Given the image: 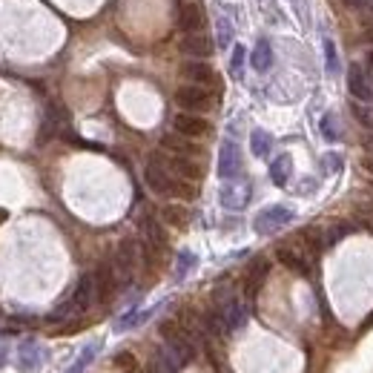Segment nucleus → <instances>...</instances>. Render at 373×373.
I'll list each match as a JSON object with an SVG mask.
<instances>
[{
    "mask_svg": "<svg viewBox=\"0 0 373 373\" xmlns=\"http://www.w3.org/2000/svg\"><path fill=\"white\" fill-rule=\"evenodd\" d=\"M215 43H219L222 49H227L230 46V41H233V23L230 20H224V18H219V23H215Z\"/></svg>",
    "mask_w": 373,
    "mask_h": 373,
    "instance_id": "c85d7f7f",
    "label": "nucleus"
},
{
    "mask_svg": "<svg viewBox=\"0 0 373 373\" xmlns=\"http://www.w3.org/2000/svg\"><path fill=\"white\" fill-rule=\"evenodd\" d=\"M219 201L227 210H244L247 201H250V184H224L219 193Z\"/></svg>",
    "mask_w": 373,
    "mask_h": 373,
    "instance_id": "f3484780",
    "label": "nucleus"
},
{
    "mask_svg": "<svg viewBox=\"0 0 373 373\" xmlns=\"http://www.w3.org/2000/svg\"><path fill=\"white\" fill-rule=\"evenodd\" d=\"M322 135H325V141H339L341 135H339V123H336V115L333 112H327L325 118H322Z\"/></svg>",
    "mask_w": 373,
    "mask_h": 373,
    "instance_id": "473e14b6",
    "label": "nucleus"
},
{
    "mask_svg": "<svg viewBox=\"0 0 373 373\" xmlns=\"http://www.w3.org/2000/svg\"><path fill=\"white\" fill-rule=\"evenodd\" d=\"M161 339L167 341V348L181 359V365L196 359V336L186 330L178 319H167L161 322Z\"/></svg>",
    "mask_w": 373,
    "mask_h": 373,
    "instance_id": "f03ea898",
    "label": "nucleus"
},
{
    "mask_svg": "<svg viewBox=\"0 0 373 373\" xmlns=\"http://www.w3.org/2000/svg\"><path fill=\"white\" fill-rule=\"evenodd\" d=\"M370 186H373V181H370Z\"/></svg>",
    "mask_w": 373,
    "mask_h": 373,
    "instance_id": "37998d69",
    "label": "nucleus"
},
{
    "mask_svg": "<svg viewBox=\"0 0 373 373\" xmlns=\"http://www.w3.org/2000/svg\"><path fill=\"white\" fill-rule=\"evenodd\" d=\"M164 152V149H161ZM164 161L167 167L172 170V175L178 178H186V181H201L204 170H201V161L198 158H186V155H172V152H164Z\"/></svg>",
    "mask_w": 373,
    "mask_h": 373,
    "instance_id": "1a4fd4ad",
    "label": "nucleus"
},
{
    "mask_svg": "<svg viewBox=\"0 0 373 373\" xmlns=\"http://www.w3.org/2000/svg\"><path fill=\"white\" fill-rule=\"evenodd\" d=\"M250 64H253L256 72H267V69L273 67V46H270L264 38L256 43V49H253V55H250Z\"/></svg>",
    "mask_w": 373,
    "mask_h": 373,
    "instance_id": "b1692460",
    "label": "nucleus"
},
{
    "mask_svg": "<svg viewBox=\"0 0 373 373\" xmlns=\"http://www.w3.org/2000/svg\"><path fill=\"white\" fill-rule=\"evenodd\" d=\"M95 285H98V299L101 301H112L118 287H121V278L112 267V262H104L98 270H95Z\"/></svg>",
    "mask_w": 373,
    "mask_h": 373,
    "instance_id": "ddd939ff",
    "label": "nucleus"
},
{
    "mask_svg": "<svg viewBox=\"0 0 373 373\" xmlns=\"http://www.w3.org/2000/svg\"><path fill=\"white\" fill-rule=\"evenodd\" d=\"M362 170L373 175V152H367V155H365V158H362Z\"/></svg>",
    "mask_w": 373,
    "mask_h": 373,
    "instance_id": "4c0bfd02",
    "label": "nucleus"
},
{
    "mask_svg": "<svg viewBox=\"0 0 373 373\" xmlns=\"http://www.w3.org/2000/svg\"><path fill=\"white\" fill-rule=\"evenodd\" d=\"M365 149H367V152H373V135H370V138H365Z\"/></svg>",
    "mask_w": 373,
    "mask_h": 373,
    "instance_id": "a19ab883",
    "label": "nucleus"
},
{
    "mask_svg": "<svg viewBox=\"0 0 373 373\" xmlns=\"http://www.w3.org/2000/svg\"><path fill=\"white\" fill-rule=\"evenodd\" d=\"M161 149L164 152H172V155H186V158H201V147L196 144V138H186L181 133H172V135H164L161 138Z\"/></svg>",
    "mask_w": 373,
    "mask_h": 373,
    "instance_id": "4468645a",
    "label": "nucleus"
},
{
    "mask_svg": "<svg viewBox=\"0 0 373 373\" xmlns=\"http://www.w3.org/2000/svg\"><path fill=\"white\" fill-rule=\"evenodd\" d=\"M201 316H204V333H207V336L222 339V336L230 333L227 319H224V313H222V307H210V310H204Z\"/></svg>",
    "mask_w": 373,
    "mask_h": 373,
    "instance_id": "aec40b11",
    "label": "nucleus"
},
{
    "mask_svg": "<svg viewBox=\"0 0 373 373\" xmlns=\"http://www.w3.org/2000/svg\"><path fill=\"white\" fill-rule=\"evenodd\" d=\"M112 362H115V367H118L121 373H141V367H138V359H135L130 351H121V353L112 359Z\"/></svg>",
    "mask_w": 373,
    "mask_h": 373,
    "instance_id": "cd10ccee",
    "label": "nucleus"
},
{
    "mask_svg": "<svg viewBox=\"0 0 373 373\" xmlns=\"http://www.w3.org/2000/svg\"><path fill=\"white\" fill-rule=\"evenodd\" d=\"M353 118L362 123V127H367V130H373V109H370V104H362V101H353Z\"/></svg>",
    "mask_w": 373,
    "mask_h": 373,
    "instance_id": "c756f323",
    "label": "nucleus"
},
{
    "mask_svg": "<svg viewBox=\"0 0 373 373\" xmlns=\"http://www.w3.org/2000/svg\"><path fill=\"white\" fill-rule=\"evenodd\" d=\"M250 149H253L256 158H267L270 149H273V135L264 133V130H253V135H250Z\"/></svg>",
    "mask_w": 373,
    "mask_h": 373,
    "instance_id": "393cba45",
    "label": "nucleus"
},
{
    "mask_svg": "<svg viewBox=\"0 0 373 373\" xmlns=\"http://www.w3.org/2000/svg\"><path fill=\"white\" fill-rule=\"evenodd\" d=\"M244 57H247L244 46H241V43H238V46H233V57H230V72H233V78H238V81H241V75H244Z\"/></svg>",
    "mask_w": 373,
    "mask_h": 373,
    "instance_id": "2f4dec72",
    "label": "nucleus"
},
{
    "mask_svg": "<svg viewBox=\"0 0 373 373\" xmlns=\"http://www.w3.org/2000/svg\"><path fill=\"white\" fill-rule=\"evenodd\" d=\"M4 362H6V348L0 345V367H4Z\"/></svg>",
    "mask_w": 373,
    "mask_h": 373,
    "instance_id": "ea45409f",
    "label": "nucleus"
},
{
    "mask_svg": "<svg viewBox=\"0 0 373 373\" xmlns=\"http://www.w3.org/2000/svg\"><path fill=\"white\" fill-rule=\"evenodd\" d=\"M161 219H164L170 227H178V230H184L186 224H190L193 212L186 210V207H181V204H167V207L161 210Z\"/></svg>",
    "mask_w": 373,
    "mask_h": 373,
    "instance_id": "5701e85b",
    "label": "nucleus"
},
{
    "mask_svg": "<svg viewBox=\"0 0 373 373\" xmlns=\"http://www.w3.org/2000/svg\"><path fill=\"white\" fill-rule=\"evenodd\" d=\"M267 273H270V262H267V259H253L250 264H247L244 282H241L247 299H256V296H259V290H262V285H264Z\"/></svg>",
    "mask_w": 373,
    "mask_h": 373,
    "instance_id": "6e6552de",
    "label": "nucleus"
},
{
    "mask_svg": "<svg viewBox=\"0 0 373 373\" xmlns=\"http://www.w3.org/2000/svg\"><path fill=\"white\" fill-rule=\"evenodd\" d=\"M345 4L351 9H367V12H373V0H345Z\"/></svg>",
    "mask_w": 373,
    "mask_h": 373,
    "instance_id": "c9c22d12",
    "label": "nucleus"
},
{
    "mask_svg": "<svg viewBox=\"0 0 373 373\" xmlns=\"http://www.w3.org/2000/svg\"><path fill=\"white\" fill-rule=\"evenodd\" d=\"M172 130L186 138H204V135H210V123L198 112H178L172 118Z\"/></svg>",
    "mask_w": 373,
    "mask_h": 373,
    "instance_id": "423d86ee",
    "label": "nucleus"
},
{
    "mask_svg": "<svg viewBox=\"0 0 373 373\" xmlns=\"http://www.w3.org/2000/svg\"><path fill=\"white\" fill-rule=\"evenodd\" d=\"M41 362H43V351H41L38 341H32V339L20 341V351H18V367H20V373H35L41 367Z\"/></svg>",
    "mask_w": 373,
    "mask_h": 373,
    "instance_id": "a211bd4d",
    "label": "nucleus"
},
{
    "mask_svg": "<svg viewBox=\"0 0 373 373\" xmlns=\"http://www.w3.org/2000/svg\"><path fill=\"white\" fill-rule=\"evenodd\" d=\"M290 222H293V210H290V207H282V204H273V207H267V210H262V212L256 215L253 227H256L259 236H270V233H276V230L287 227Z\"/></svg>",
    "mask_w": 373,
    "mask_h": 373,
    "instance_id": "20e7f679",
    "label": "nucleus"
},
{
    "mask_svg": "<svg viewBox=\"0 0 373 373\" xmlns=\"http://www.w3.org/2000/svg\"><path fill=\"white\" fill-rule=\"evenodd\" d=\"M367 69H373V49L367 52Z\"/></svg>",
    "mask_w": 373,
    "mask_h": 373,
    "instance_id": "79ce46f5",
    "label": "nucleus"
},
{
    "mask_svg": "<svg viewBox=\"0 0 373 373\" xmlns=\"http://www.w3.org/2000/svg\"><path fill=\"white\" fill-rule=\"evenodd\" d=\"M181 75L190 81V83H198V86H219V75H215V69L210 64H204V60H190V64L181 67Z\"/></svg>",
    "mask_w": 373,
    "mask_h": 373,
    "instance_id": "9b49d317",
    "label": "nucleus"
},
{
    "mask_svg": "<svg viewBox=\"0 0 373 373\" xmlns=\"http://www.w3.org/2000/svg\"><path fill=\"white\" fill-rule=\"evenodd\" d=\"M325 67H327V75L339 72V52H336V43L330 38L325 41Z\"/></svg>",
    "mask_w": 373,
    "mask_h": 373,
    "instance_id": "7c9ffc66",
    "label": "nucleus"
},
{
    "mask_svg": "<svg viewBox=\"0 0 373 373\" xmlns=\"http://www.w3.org/2000/svg\"><path fill=\"white\" fill-rule=\"evenodd\" d=\"M178 29L181 32H201L204 29V9L196 0H184L181 9H178Z\"/></svg>",
    "mask_w": 373,
    "mask_h": 373,
    "instance_id": "f8f14e48",
    "label": "nucleus"
},
{
    "mask_svg": "<svg viewBox=\"0 0 373 373\" xmlns=\"http://www.w3.org/2000/svg\"><path fill=\"white\" fill-rule=\"evenodd\" d=\"M144 181L152 193L158 196H170V198H178V186H181V178L172 175V170L167 167L164 161V152H155L149 155V161L144 167Z\"/></svg>",
    "mask_w": 373,
    "mask_h": 373,
    "instance_id": "f257e3e1",
    "label": "nucleus"
},
{
    "mask_svg": "<svg viewBox=\"0 0 373 373\" xmlns=\"http://www.w3.org/2000/svg\"><path fill=\"white\" fill-rule=\"evenodd\" d=\"M351 230H353L351 224H333V227L327 230V244H336V241H341V238H345Z\"/></svg>",
    "mask_w": 373,
    "mask_h": 373,
    "instance_id": "f704fd0d",
    "label": "nucleus"
},
{
    "mask_svg": "<svg viewBox=\"0 0 373 373\" xmlns=\"http://www.w3.org/2000/svg\"><path fill=\"white\" fill-rule=\"evenodd\" d=\"M327 167H330V172L341 170V158H339V155H327Z\"/></svg>",
    "mask_w": 373,
    "mask_h": 373,
    "instance_id": "e433bc0d",
    "label": "nucleus"
},
{
    "mask_svg": "<svg viewBox=\"0 0 373 373\" xmlns=\"http://www.w3.org/2000/svg\"><path fill=\"white\" fill-rule=\"evenodd\" d=\"M238 172H241V152H238V147L233 141H224L222 149H219V175L224 181H230Z\"/></svg>",
    "mask_w": 373,
    "mask_h": 373,
    "instance_id": "2eb2a0df",
    "label": "nucleus"
},
{
    "mask_svg": "<svg viewBox=\"0 0 373 373\" xmlns=\"http://www.w3.org/2000/svg\"><path fill=\"white\" fill-rule=\"evenodd\" d=\"M299 241H301V247H304V253L319 256L325 247H327V233H325L322 227H304V230L299 233Z\"/></svg>",
    "mask_w": 373,
    "mask_h": 373,
    "instance_id": "6ab92c4d",
    "label": "nucleus"
},
{
    "mask_svg": "<svg viewBox=\"0 0 373 373\" xmlns=\"http://www.w3.org/2000/svg\"><path fill=\"white\" fill-rule=\"evenodd\" d=\"M178 49L186 55V57H207L212 52V41L201 32H184V38L178 41Z\"/></svg>",
    "mask_w": 373,
    "mask_h": 373,
    "instance_id": "dca6fc26",
    "label": "nucleus"
},
{
    "mask_svg": "<svg viewBox=\"0 0 373 373\" xmlns=\"http://www.w3.org/2000/svg\"><path fill=\"white\" fill-rule=\"evenodd\" d=\"M219 307H222V313H224L230 330H236V327H241V325L247 322V307H244L238 299H224Z\"/></svg>",
    "mask_w": 373,
    "mask_h": 373,
    "instance_id": "412c9836",
    "label": "nucleus"
},
{
    "mask_svg": "<svg viewBox=\"0 0 373 373\" xmlns=\"http://www.w3.org/2000/svg\"><path fill=\"white\" fill-rule=\"evenodd\" d=\"M290 175H293V161H290V155H278V158H273V164H270V178H273L276 186H287Z\"/></svg>",
    "mask_w": 373,
    "mask_h": 373,
    "instance_id": "4be33fe9",
    "label": "nucleus"
},
{
    "mask_svg": "<svg viewBox=\"0 0 373 373\" xmlns=\"http://www.w3.org/2000/svg\"><path fill=\"white\" fill-rule=\"evenodd\" d=\"M101 301L98 299V285H95V273H83L75 285V293H72V304L78 307V313H86V310Z\"/></svg>",
    "mask_w": 373,
    "mask_h": 373,
    "instance_id": "0eeeda50",
    "label": "nucleus"
},
{
    "mask_svg": "<svg viewBox=\"0 0 373 373\" xmlns=\"http://www.w3.org/2000/svg\"><path fill=\"white\" fill-rule=\"evenodd\" d=\"M212 89L207 86H198V83H184L175 89V104L184 109V112H207L212 109Z\"/></svg>",
    "mask_w": 373,
    "mask_h": 373,
    "instance_id": "7ed1b4c3",
    "label": "nucleus"
},
{
    "mask_svg": "<svg viewBox=\"0 0 373 373\" xmlns=\"http://www.w3.org/2000/svg\"><path fill=\"white\" fill-rule=\"evenodd\" d=\"M98 348H101V345H98V341H92V345H86V348L81 351V356L75 359V365L69 367V373H83V370L89 367V362H92V359H95V356H98Z\"/></svg>",
    "mask_w": 373,
    "mask_h": 373,
    "instance_id": "bb28decb",
    "label": "nucleus"
},
{
    "mask_svg": "<svg viewBox=\"0 0 373 373\" xmlns=\"http://www.w3.org/2000/svg\"><path fill=\"white\" fill-rule=\"evenodd\" d=\"M190 267H196V256L190 250H181L178 253V264H175V278H184Z\"/></svg>",
    "mask_w": 373,
    "mask_h": 373,
    "instance_id": "72a5a7b5",
    "label": "nucleus"
},
{
    "mask_svg": "<svg viewBox=\"0 0 373 373\" xmlns=\"http://www.w3.org/2000/svg\"><path fill=\"white\" fill-rule=\"evenodd\" d=\"M348 92H351L353 101L373 104V81H370V75H367L365 67L353 64V67L348 69Z\"/></svg>",
    "mask_w": 373,
    "mask_h": 373,
    "instance_id": "39448f33",
    "label": "nucleus"
},
{
    "mask_svg": "<svg viewBox=\"0 0 373 373\" xmlns=\"http://www.w3.org/2000/svg\"><path fill=\"white\" fill-rule=\"evenodd\" d=\"M276 259L282 262L290 273H299V276H310V264H307V256L304 250H299L296 244H278L276 247Z\"/></svg>",
    "mask_w": 373,
    "mask_h": 373,
    "instance_id": "9d476101",
    "label": "nucleus"
},
{
    "mask_svg": "<svg viewBox=\"0 0 373 373\" xmlns=\"http://www.w3.org/2000/svg\"><path fill=\"white\" fill-rule=\"evenodd\" d=\"M353 215H356V224L359 227H365V230L373 233V201H359L353 207Z\"/></svg>",
    "mask_w": 373,
    "mask_h": 373,
    "instance_id": "a878e982",
    "label": "nucleus"
},
{
    "mask_svg": "<svg viewBox=\"0 0 373 373\" xmlns=\"http://www.w3.org/2000/svg\"><path fill=\"white\" fill-rule=\"evenodd\" d=\"M365 41H370V43H373V23L365 29Z\"/></svg>",
    "mask_w": 373,
    "mask_h": 373,
    "instance_id": "58836bf2",
    "label": "nucleus"
}]
</instances>
